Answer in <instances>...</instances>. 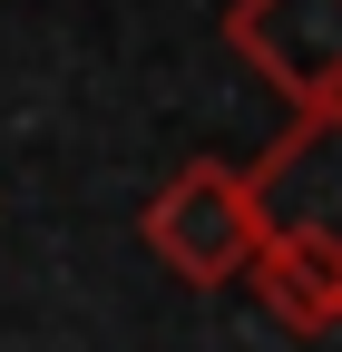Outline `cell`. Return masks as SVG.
I'll list each match as a JSON object with an SVG mask.
<instances>
[{"instance_id": "2", "label": "cell", "mask_w": 342, "mask_h": 352, "mask_svg": "<svg viewBox=\"0 0 342 352\" xmlns=\"http://www.w3.org/2000/svg\"><path fill=\"white\" fill-rule=\"evenodd\" d=\"M225 50L293 118H342V0H225Z\"/></svg>"}, {"instance_id": "1", "label": "cell", "mask_w": 342, "mask_h": 352, "mask_svg": "<svg viewBox=\"0 0 342 352\" xmlns=\"http://www.w3.org/2000/svg\"><path fill=\"white\" fill-rule=\"evenodd\" d=\"M264 226H274L264 196H254L244 166H225V157H186V166L147 196V215H137L147 254H157L176 284H196V294L235 284L244 264H254V245H264Z\"/></svg>"}, {"instance_id": "4", "label": "cell", "mask_w": 342, "mask_h": 352, "mask_svg": "<svg viewBox=\"0 0 342 352\" xmlns=\"http://www.w3.org/2000/svg\"><path fill=\"white\" fill-rule=\"evenodd\" d=\"M332 127L342 118H293V138L284 147H264V166H244V186L264 196V215L274 226H332L323 215V196H332Z\"/></svg>"}, {"instance_id": "3", "label": "cell", "mask_w": 342, "mask_h": 352, "mask_svg": "<svg viewBox=\"0 0 342 352\" xmlns=\"http://www.w3.org/2000/svg\"><path fill=\"white\" fill-rule=\"evenodd\" d=\"M284 333L323 342L342 323V235L332 226H264V245H254V264L235 274Z\"/></svg>"}]
</instances>
